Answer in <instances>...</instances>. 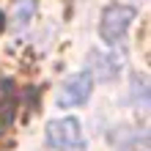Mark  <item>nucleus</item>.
I'll return each instance as SVG.
<instances>
[{"instance_id": "f257e3e1", "label": "nucleus", "mask_w": 151, "mask_h": 151, "mask_svg": "<svg viewBox=\"0 0 151 151\" xmlns=\"http://www.w3.org/2000/svg\"><path fill=\"white\" fill-rule=\"evenodd\" d=\"M47 140L55 151H85V137L77 118H58L47 124Z\"/></svg>"}, {"instance_id": "f03ea898", "label": "nucleus", "mask_w": 151, "mask_h": 151, "mask_svg": "<svg viewBox=\"0 0 151 151\" xmlns=\"http://www.w3.org/2000/svg\"><path fill=\"white\" fill-rule=\"evenodd\" d=\"M132 19H135V8L132 6H107L102 14V25H99V33L107 44H115L124 39V33L129 30Z\"/></svg>"}, {"instance_id": "7ed1b4c3", "label": "nucleus", "mask_w": 151, "mask_h": 151, "mask_svg": "<svg viewBox=\"0 0 151 151\" xmlns=\"http://www.w3.org/2000/svg\"><path fill=\"white\" fill-rule=\"evenodd\" d=\"M91 91H93V77H91V72L72 74L63 83L60 93H58V104H60V107H80V104L88 102Z\"/></svg>"}, {"instance_id": "20e7f679", "label": "nucleus", "mask_w": 151, "mask_h": 151, "mask_svg": "<svg viewBox=\"0 0 151 151\" xmlns=\"http://www.w3.org/2000/svg\"><path fill=\"white\" fill-rule=\"evenodd\" d=\"M124 66V55L121 52H91V69L102 80H115Z\"/></svg>"}, {"instance_id": "39448f33", "label": "nucleus", "mask_w": 151, "mask_h": 151, "mask_svg": "<svg viewBox=\"0 0 151 151\" xmlns=\"http://www.w3.org/2000/svg\"><path fill=\"white\" fill-rule=\"evenodd\" d=\"M118 151H148V132L146 129H129L124 140H118Z\"/></svg>"}, {"instance_id": "423d86ee", "label": "nucleus", "mask_w": 151, "mask_h": 151, "mask_svg": "<svg viewBox=\"0 0 151 151\" xmlns=\"http://www.w3.org/2000/svg\"><path fill=\"white\" fill-rule=\"evenodd\" d=\"M33 8H36V0H19L14 8V25L17 28H25L33 17Z\"/></svg>"}, {"instance_id": "0eeeda50", "label": "nucleus", "mask_w": 151, "mask_h": 151, "mask_svg": "<svg viewBox=\"0 0 151 151\" xmlns=\"http://www.w3.org/2000/svg\"><path fill=\"white\" fill-rule=\"evenodd\" d=\"M0 30H3V14H0Z\"/></svg>"}]
</instances>
